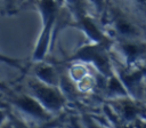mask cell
<instances>
[{"label":"cell","mask_w":146,"mask_h":128,"mask_svg":"<svg viewBox=\"0 0 146 128\" xmlns=\"http://www.w3.org/2000/svg\"><path fill=\"white\" fill-rule=\"evenodd\" d=\"M41 6V11L43 15V22H44V26H43V32L41 34V39L39 41L38 48L35 50L34 57L35 58H41L46 51V46H47V41L49 38V32H50V27L52 25V22L55 19L56 16V2L54 0H41L40 2Z\"/></svg>","instance_id":"obj_1"},{"label":"cell","mask_w":146,"mask_h":128,"mask_svg":"<svg viewBox=\"0 0 146 128\" xmlns=\"http://www.w3.org/2000/svg\"><path fill=\"white\" fill-rule=\"evenodd\" d=\"M33 91L40 103H42L46 107L51 110H57L63 105V96L56 89L49 86H44L41 83H33L32 85Z\"/></svg>","instance_id":"obj_2"},{"label":"cell","mask_w":146,"mask_h":128,"mask_svg":"<svg viewBox=\"0 0 146 128\" xmlns=\"http://www.w3.org/2000/svg\"><path fill=\"white\" fill-rule=\"evenodd\" d=\"M78 56L80 58H83L87 61H92L99 67V70L102 72H104V73L110 72V64H108L107 57L100 47H94V46L86 47L78 54Z\"/></svg>","instance_id":"obj_3"},{"label":"cell","mask_w":146,"mask_h":128,"mask_svg":"<svg viewBox=\"0 0 146 128\" xmlns=\"http://www.w3.org/2000/svg\"><path fill=\"white\" fill-rule=\"evenodd\" d=\"M15 104L26 113L36 118H47V113L41 106L40 102L30 96H19L15 99Z\"/></svg>","instance_id":"obj_4"},{"label":"cell","mask_w":146,"mask_h":128,"mask_svg":"<svg viewBox=\"0 0 146 128\" xmlns=\"http://www.w3.org/2000/svg\"><path fill=\"white\" fill-rule=\"evenodd\" d=\"M82 24H83L84 30L88 32V34H89L92 39H95V40H97V41H99V42H103V43L107 42V40L104 38V35L97 30V27H96L88 18H83V19H82Z\"/></svg>","instance_id":"obj_5"},{"label":"cell","mask_w":146,"mask_h":128,"mask_svg":"<svg viewBox=\"0 0 146 128\" xmlns=\"http://www.w3.org/2000/svg\"><path fill=\"white\" fill-rule=\"evenodd\" d=\"M123 50H124V53H125V55L128 56L129 59H133V58L138 57L139 55L146 53V46L128 43V45L123 46Z\"/></svg>","instance_id":"obj_6"},{"label":"cell","mask_w":146,"mask_h":128,"mask_svg":"<svg viewBox=\"0 0 146 128\" xmlns=\"http://www.w3.org/2000/svg\"><path fill=\"white\" fill-rule=\"evenodd\" d=\"M115 25H116V30L123 34V35H132L136 33L135 27L124 18L122 17H117L115 21Z\"/></svg>","instance_id":"obj_7"},{"label":"cell","mask_w":146,"mask_h":128,"mask_svg":"<svg viewBox=\"0 0 146 128\" xmlns=\"http://www.w3.org/2000/svg\"><path fill=\"white\" fill-rule=\"evenodd\" d=\"M146 72V70H141V71H138V72H135L132 74H129V75H122V79L124 81V83L131 89V90H136L137 87H138V83H139V80L141 78V75Z\"/></svg>","instance_id":"obj_8"},{"label":"cell","mask_w":146,"mask_h":128,"mask_svg":"<svg viewBox=\"0 0 146 128\" xmlns=\"http://www.w3.org/2000/svg\"><path fill=\"white\" fill-rule=\"evenodd\" d=\"M38 74H39V77H40L44 82H47L48 85H51V83L54 82L55 74H54V72H52V70H51L50 67H48V66H46V67H40V69L38 70Z\"/></svg>","instance_id":"obj_9"},{"label":"cell","mask_w":146,"mask_h":128,"mask_svg":"<svg viewBox=\"0 0 146 128\" xmlns=\"http://www.w3.org/2000/svg\"><path fill=\"white\" fill-rule=\"evenodd\" d=\"M137 109L132 105H129V104H125L124 107H123V113H124V117L127 119H133L137 114Z\"/></svg>","instance_id":"obj_10"},{"label":"cell","mask_w":146,"mask_h":128,"mask_svg":"<svg viewBox=\"0 0 146 128\" xmlns=\"http://www.w3.org/2000/svg\"><path fill=\"white\" fill-rule=\"evenodd\" d=\"M110 89H111L112 91H114V93H124L122 85H121L116 79H112V80L110 81Z\"/></svg>","instance_id":"obj_11"},{"label":"cell","mask_w":146,"mask_h":128,"mask_svg":"<svg viewBox=\"0 0 146 128\" xmlns=\"http://www.w3.org/2000/svg\"><path fill=\"white\" fill-rule=\"evenodd\" d=\"M66 1L72 8H74L75 11H81L83 7V0H66Z\"/></svg>","instance_id":"obj_12"},{"label":"cell","mask_w":146,"mask_h":128,"mask_svg":"<svg viewBox=\"0 0 146 128\" xmlns=\"http://www.w3.org/2000/svg\"><path fill=\"white\" fill-rule=\"evenodd\" d=\"M0 61L7 62V63H10V64H15V63H16V61H14V59H11V58H7V57L1 56V55H0Z\"/></svg>","instance_id":"obj_13"},{"label":"cell","mask_w":146,"mask_h":128,"mask_svg":"<svg viewBox=\"0 0 146 128\" xmlns=\"http://www.w3.org/2000/svg\"><path fill=\"white\" fill-rule=\"evenodd\" d=\"M92 1H94V3H95L98 8H100L102 5H103V0H92Z\"/></svg>","instance_id":"obj_14"},{"label":"cell","mask_w":146,"mask_h":128,"mask_svg":"<svg viewBox=\"0 0 146 128\" xmlns=\"http://www.w3.org/2000/svg\"><path fill=\"white\" fill-rule=\"evenodd\" d=\"M3 117H5V115H3V113H2L1 111H0V122L2 121V119H3Z\"/></svg>","instance_id":"obj_15"}]
</instances>
